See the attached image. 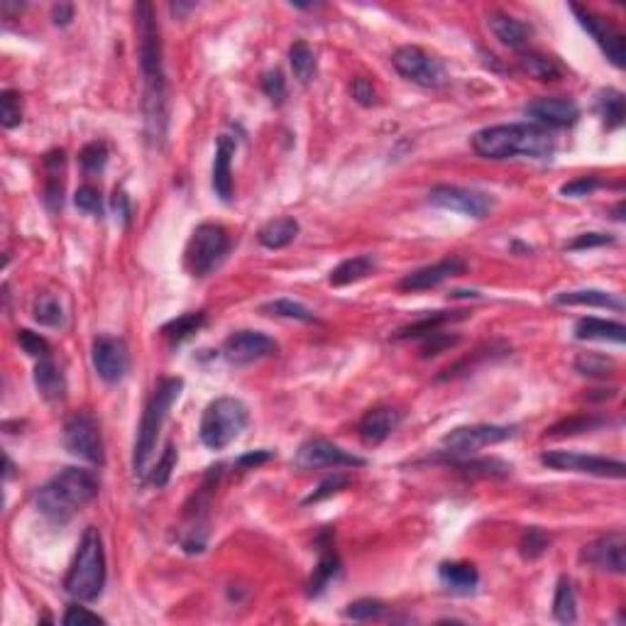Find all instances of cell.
<instances>
[{"mask_svg":"<svg viewBox=\"0 0 626 626\" xmlns=\"http://www.w3.org/2000/svg\"><path fill=\"white\" fill-rule=\"evenodd\" d=\"M113 211H116L117 218L123 220L126 226H127V223H130L133 208H130V198H127V196L123 194V191H116V194H113Z\"/></svg>","mask_w":626,"mask_h":626,"instance_id":"cell-55","label":"cell"},{"mask_svg":"<svg viewBox=\"0 0 626 626\" xmlns=\"http://www.w3.org/2000/svg\"><path fill=\"white\" fill-rule=\"evenodd\" d=\"M540 462L550 470L560 472H580V475H595V478H624V462L602 458V455L570 453V450H548L540 455Z\"/></svg>","mask_w":626,"mask_h":626,"instance_id":"cell-11","label":"cell"},{"mask_svg":"<svg viewBox=\"0 0 626 626\" xmlns=\"http://www.w3.org/2000/svg\"><path fill=\"white\" fill-rule=\"evenodd\" d=\"M350 94H352V98L360 103V106H365V108L377 106V91H375V86L369 84L368 78H362V76L352 78Z\"/></svg>","mask_w":626,"mask_h":626,"instance_id":"cell-52","label":"cell"},{"mask_svg":"<svg viewBox=\"0 0 626 626\" xmlns=\"http://www.w3.org/2000/svg\"><path fill=\"white\" fill-rule=\"evenodd\" d=\"M399 421H401V414L397 411V409L377 407V409H369L368 414L362 416L358 430H360V436L365 443L377 446V443H382V440L389 436L391 430L399 426Z\"/></svg>","mask_w":626,"mask_h":626,"instance_id":"cell-23","label":"cell"},{"mask_svg":"<svg viewBox=\"0 0 626 626\" xmlns=\"http://www.w3.org/2000/svg\"><path fill=\"white\" fill-rule=\"evenodd\" d=\"M297 468L301 470H318V468H365L368 460L358 458V455L348 453L336 443L326 439H308L301 443L297 450Z\"/></svg>","mask_w":626,"mask_h":626,"instance_id":"cell-13","label":"cell"},{"mask_svg":"<svg viewBox=\"0 0 626 626\" xmlns=\"http://www.w3.org/2000/svg\"><path fill=\"white\" fill-rule=\"evenodd\" d=\"M267 316H279V318H291V321H301V323H316V313L311 308H306L304 304L298 301H291V298H277V301H269L259 308Z\"/></svg>","mask_w":626,"mask_h":626,"instance_id":"cell-38","label":"cell"},{"mask_svg":"<svg viewBox=\"0 0 626 626\" xmlns=\"http://www.w3.org/2000/svg\"><path fill=\"white\" fill-rule=\"evenodd\" d=\"M391 66L407 81L423 88H440L450 81L446 64L421 47H399L391 55Z\"/></svg>","mask_w":626,"mask_h":626,"instance_id":"cell-8","label":"cell"},{"mask_svg":"<svg viewBox=\"0 0 626 626\" xmlns=\"http://www.w3.org/2000/svg\"><path fill=\"white\" fill-rule=\"evenodd\" d=\"M233 155L235 142L227 135L218 137L216 159H213V191L226 204L233 201Z\"/></svg>","mask_w":626,"mask_h":626,"instance_id":"cell-20","label":"cell"},{"mask_svg":"<svg viewBox=\"0 0 626 626\" xmlns=\"http://www.w3.org/2000/svg\"><path fill=\"white\" fill-rule=\"evenodd\" d=\"M0 123L8 130L23 123V101H20V94H15V91H3L0 94Z\"/></svg>","mask_w":626,"mask_h":626,"instance_id":"cell-42","label":"cell"},{"mask_svg":"<svg viewBox=\"0 0 626 626\" xmlns=\"http://www.w3.org/2000/svg\"><path fill=\"white\" fill-rule=\"evenodd\" d=\"M91 360H94L98 377L108 384L123 382L130 372V350H127L126 340H120V338H96Z\"/></svg>","mask_w":626,"mask_h":626,"instance_id":"cell-14","label":"cell"},{"mask_svg":"<svg viewBox=\"0 0 626 626\" xmlns=\"http://www.w3.org/2000/svg\"><path fill=\"white\" fill-rule=\"evenodd\" d=\"M377 269V259L372 255H358V257H350L340 262V265L330 272L328 282L330 287H348V284L362 282L368 279L369 274Z\"/></svg>","mask_w":626,"mask_h":626,"instance_id":"cell-28","label":"cell"},{"mask_svg":"<svg viewBox=\"0 0 626 626\" xmlns=\"http://www.w3.org/2000/svg\"><path fill=\"white\" fill-rule=\"evenodd\" d=\"M74 204L81 213H88V216H101V191L91 184H84L78 187L76 196H74Z\"/></svg>","mask_w":626,"mask_h":626,"instance_id":"cell-47","label":"cell"},{"mask_svg":"<svg viewBox=\"0 0 626 626\" xmlns=\"http://www.w3.org/2000/svg\"><path fill=\"white\" fill-rule=\"evenodd\" d=\"M106 587V550H103L101 531L96 526H88L81 540H78L76 556L71 563L64 590L76 602H94Z\"/></svg>","mask_w":626,"mask_h":626,"instance_id":"cell-4","label":"cell"},{"mask_svg":"<svg viewBox=\"0 0 626 626\" xmlns=\"http://www.w3.org/2000/svg\"><path fill=\"white\" fill-rule=\"evenodd\" d=\"M558 306H595V308H614V311H624V301L614 294L600 289H578L563 291L556 297Z\"/></svg>","mask_w":626,"mask_h":626,"instance_id":"cell-32","label":"cell"},{"mask_svg":"<svg viewBox=\"0 0 626 626\" xmlns=\"http://www.w3.org/2000/svg\"><path fill=\"white\" fill-rule=\"evenodd\" d=\"M614 237L604 233H582L575 240L568 243V250H590V247H602V245H611Z\"/></svg>","mask_w":626,"mask_h":626,"instance_id":"cell-53","label":"cell"},{"mask_svg":"<svg viewBox=\"0 0 626 626\" xmlns=\"http://www.w3.org/2000/svg\"><path fill=\"white\" fill-rule=\"evenodd\" d=\"M597 113L602 116L607 130H617L624 126L626 117V101L624 94L617 88H604L597 94Z\"/></svg>","mask_w":626,"mask_h":626,"instance_id":"cell-33","label":"cell"},{"mask_svg":"<svg viewBox=\"0 0 626 626\" xmlns=\"http://www.w3.org/2000/svg\"><path fill=\"white\" fill-rule=\"evenodd\" d=\"M465 316H468V311H436V313H430V316H423V318H419V321L409 323V326H404V328H399L394 338H397V340H407V338H426V336H430V333H439L440 326L460 321V318H465Z\"/></svg>","mask_w":626,"mask_h":626,"instance_id":"cell-31","label":"cell"},{"mask_svg":"<svg viewBox=\"0 0 626 626\" xmlns=\"http://www.w3.org/2000/svg\"><path fill=\"white\" fill-rule=\"evenodd\" d=\"M350 485V480L345 478V475H333V478L323 480L321 485H318V490H313L308 497L304 500V504H313V501H321L326 500V497H333V494H338L340 490H345V487Z\"/></svg>","mask_w":626,"mask_h":626,"instance_id":"cell-50","label":"cell"},{"mask_svg":"<svg viewBox=\"0 0 626 626\" xmlns=\"http://www.w3.org/2000/svg\"><path fill=\"white\" fill-rule=\"evenodd\" d=\"M318 546H321V558H318V565L313 568V575L308 580V597L323 595V590L338 578L340 572V558L333 550V543H330V531H323L318 536Z\"/></svg>","mask_w":626,"mask_h":626,"instance_id":"cell-21","label":"cell"},{"mask_svg":"<svg viewBox=\"0 0 626 626\" xmlns=\"http://www.w3.org/2000/svg\"><path fill=\"white\" fill-rule=\"evenodd\" d=\"M575 338L621 345L626 340V326L617 321H604V318H580L575 323Z\"/></svg>","mask_w":626,"mask_h":626,"instance_id":"cell-27","label":"cell"},{"mask_svg":"<svg viewBox=\"0 0 626 626\" xmlns=\"http://www.w3.org/2000/svg\"><path fill=\"white\" fill-rule=\"evenodd\" d=\"M472 149L492 162L514 159V156L550 159L556 152V142L546 127L533 126V123H509V126L478 130L472 135Z\"/></svg>","mask_w":626,"mask_h":626,"instance_id":"cell-2","label":"cell"},{"mask_svg":"<svg viewBox=\"0 0 626 626\" xmlns=\"http://www.w3.org/2000/svg\"><path fill=\"white\" fill-rule=\"evenodd\" d=\"M62 624L64 626H96V624H106V619L94 614V611H88L86 607H81V604H71V607H66V611H64Z\"/></svg>","mask_w":626,"mask_h":626,"instance_id":"cell-49","label":"cell"},{"mask_svg":"<svg viewBox=\"0 0 626 626\" xmlns=\"http://www.w3.org/2000/svg\"><path fill=\"white\" fill-rule=\"evenodd\" d=\"M487 27L492 30V35L500 39L501 45H507L511 49H524L531 39V27L526 23H521L519 17L507 15V13H500L494 10L487 15Z\"/></svg>","mask_w":626,"mask_h":626,"instance_id":"cell-22","label":"cell"},{"mask_svg":"<svg viewBox=\"0 0 626 626\" xmlns=\"http://www.w3.org/2000/svg\"><path fill=\"white\" fill-rule=\"evenodd\" d=\"M98 494V482L94 472L81 468H64L59 475L37 490V509L42 517L55 524L69 521L76 511L88 507Z\"/></svg>","mask_w":626,"mask_h":626,"instance_id":"cell-3","label":"cell"},{"mask_svg":"<svg viewBox=\"0 0 626 626\" xmlns=\"http://www.w3.org/2000/svg\"><path fill=\"white\" fill-rule=\"evenodd\" d=\"M78 162L84 167L86 174H98L106 169V162H108V147L103 142H88L86 147L81 149L78 155Z\"/></svg>","mask_w":626,"mask_h":626,"instance_id":"cell-43","label":"cell"},{"mask_svg":"<svg viewBox=\"0 0 626 626\" xmlns=\"http://www.w3.org/2000/svg\"><path fill=\"white\" fill-rule=\"evenodd\" d=\"M52 20H55V25L66 27V25L74 20V5H69V3H59V5H55V8H52Z\"/></svg>","mask_w":626,"mask_h":626,"instance_id":"cell-56","label":"cell"},{"mask_svg":"<svg viewBox=\"0 0 626 626\" xmlns=\"http://www.w3.org/2000/svg\"><path fill=\"white\" fill-rule=\"evenodd\" d=\"M35 384H37L39 394L47 401L56 404L66 397V377H64L62 368L56 365L52 358H42L37 360L35 368Z\"/></svg>","mask_w":626,"mask_h":626,"instance_id":"cell-24","label":"cell"},{"mask_svg":"<svg viewBox=\"0 0 626 626\" xmlns=\"http://www.w3.org/2000/svg\"><path fill=\"white\" fill-rule=\"evenodd\" d=\"M602 187V181L595 179V177H580V179H572L568 184L560 187V194L570 196V198H580V196H590L592 191Z\"/></svg>","mask_w":626,"mask_h":626,"instance_id":"cell-51","label":"cell"},{"mask_svg":"<svg viewBox=\"0 0 626 626\" xmlns=\"http://www.w3.org/2000/svg\"><path fill=\"white\" fill-rule=\"evenodd\" d=\"M181 389H184V379L179 377H167L156 384V389L152 391L147 407L142 411L140 429H137V440H135L133 450V470L135 475H145L147 472L149 455L156 446V436L165 426L169 409L174 407V401L179 399Z\"/></svg>","mask_w":626,"mask_h":626,"instance_id":"cell-5","label":"cell"},{"mask_svg":"<svg viewBox=\"0 0 626 626\" xmlns=\"http://www.w3.org/2000/svg\"><path fill=\"white\" fill-rule=\"evenodd\" d=\"M250 421V411L237 397H218L206 407L201 416V443L211 450H223L233 443Z\"/></svg>","mask_w":626,"mask_h":626,"instance_id":"cell-6","label":"cell"},{"mask_svg":"<svg viewBox=\"0 0 626 626\" xmlns=\"http://www.w3.org/2000/svg\"><path fill=\"white\" fill-rule=\"evenodd\" d=\"M517 66L524 76L533 78V81H543V84L558 81V78L563 76L560 66L550 56L539 55V52H519Z\"/></svg>","mask_w":626,"mask_h":626,"instance_id":"cell-30","label":"cell"},{"mask_svg":"<svg viewBox=\"0 0 626 626\" xmlns=\"http://www.w3.org/2000/svg\"><path fill=\"white\" fill-rule=\"evenodd\" d=\"M514 426H494V423H472V426H458L443 436V448L450 455H472L487 446H497L504 440L514 439Z\"/></svg>","mask_w":626,"mask_h":626,"instance_id":"cell-10","label":"cell"},{"mask_svg":"<svg viewBox=\"0 0 626 626\" xmlns=\"http://www.w3.org/2000/svg\"><path fill=\"white\" fill-rule=\"evenodd\" d=\"M32 316L39 326H47V328H62L64 318H66L62 301L55 294H39L32 304Z\"/></svg>","mask_w":626,"mask_h":626,"instance_id":"cell-36","label":"cell"},{"mask_svg":"<svg viewBox=\"0 0 626 626\" xmlns=\"http://www.w3.org/2000/svg\"><path fill=\"white\" fill-rule=\"evenodd\" d=\"M277 352V343L259 330H235L223 343V355L233 365H250Z\"/></svg>","mask_w":626,"mask_h":626,"instance_id":"cell-17","label":"cell"},{"mask_svg":"<svg viewBox=\"0 0 626 626\" xmlns=\"http://www.w3.org/2000/svg\"><path fill=\"white\" fill-rule=\"evenodd\" d=\"M604 423L607 421L600 419V416H572V419L556 423L546 436H572V433H582V430H595L600 426H604Z\"/></svg>","mask_w":626,"mask_h":626,"instance_id":"cell-41","label":"cell"},{"mask_svg":"<svg viewBox=\"0 0 626 626\" xmlns=\"http://www.w3.org/2000/svg\"><path fill=\"white\" fill-rule=\"evenodd\" d=\"M45 172H47V181H45V204L52 213H56L64 204V152L55 149L45 156Z\"/></svg>","mask_w":626,"mask_h":626,"instance_id":"cell-26","label":"cell"},{"mask_svg":"<svg viewBox=\"0 0 626 626\" xmlns=\"http://www.w3.org/2000/svg\"><path fill=\"white\" fill-rule=\"evenodd\" d=\"M626 539L621 531L604 533L600 539L590 540L582 550H580V560L590 568L602 572H614L621 575L626 570Z\"/></svg>","mask_w":626,"mask_h":626,"instance_id":"cell-15","label":"cell"},{"mask_svg":"<svg viewBox=\"0 0 626 626\" xmlns=\"http://www.w3.org/2000/svg\"><path fill=\"white\" fill-rule=\"evenodd\" d=\"M553 617L560 624H575L578 621V600H575V590L568 578L558 580L556 597H553Z\"/></svg>","mask_w":626,"mask_h":626,"instance_id":"cell-35","label":"cell"},{"mask_svg":"<svg viewBox=\"0 0 626 626\" xmlns=\"http://www.w3.org/2000/svg\"><path fill=\"white\" fill-rule=\"evenodd\" d=\"M439 578L455 595H472L480 585V572L472 563H440Z\"/></svg>","mask_w":626,"mask_h":626,"instance_id":"cell-25","label":"cell"},{"mask_svg":"<svg viewBox=\"0 0 626 626\" xmlns=\"http://www.w3.org/2000/svg\"><path fill=\"white\" fill-rule=\"evenodd\" d=\"M262 91H265L267 98L272 103H277V106L284 103V98H287V78H284L282 71H267L265 76H262Z\"/></svg>","mask_w":626,"mask_h":626,"instance_id":"cell-48","label":"cell"},{"mask_svg":"<svg viewBox=\"0 0 626 626\" xmlns=\"http://www.w3.org/2000/svg\"><path fill=\"white\" fill-rule=\"evenodd\" d=\"M177 446L174 443H167L165 453H162V458L156 460V468L152 470V475H149V480H152V485L156 487H165L167 482H169V478H172V470L177 468Z\"/></svg>","mask_w":626,"mask_h":626,"instance_id":"cell-46","label":"cell"},{"mask_svg":"<svg viewBox=\"0 0 626 626\" xmlns=\"http://www.w3.org/2000/svg\"><path fill=\"white\" fill-rule=\"evenodd\" d=\"M227 250H230V237H227L226 227L216 226V223H201L188 237L184 265L191 277L204 279L226 259Z\"/></svg>","mask_w":626,"mask_h":626,"instance_id":"cell-7","label":"cell"},{"mask_svg":"<svg viewBox=\"0 0 626 626\" xmlns=\"http://www.w3.org/2000/svg\"><path fill=\"white\" fill-rule=\"evenodd\" d=\"M135 32H137V56H140L142 78H145V127L155 145H162L169 126V98H167V74L162 37L156 25L152 3H135Z\"/></svg>","mask_w":626,"mask_h":626,"instance_id":"cell-1","label":"cell"},{"mask_svg":"<svg viewBox=\"0 0 626 626\" xmlns=\"http://www.w3.org/2000/svg\"><path fill=\"white\" fill-rule=\"evenodd\" d=\"M64 446L71 455H76L91 465L106 462L101 429H98V421L91 411H74L64 421Z\"/></svg>","mask_w":626,"mask_h":626,"instance_id":"cell-9","label":"cell"},{"mask_svg":"<svg viewBox=\"0 0 626 626\" xmlns=\"http://www.w3.org/2000/svg\"><path fill=\"white\" fill-rule=\"evenodd\" d=\"M204 323H206L204 311H191V313L179 316V318H174V321H169L167 326H162L159 333H162L167 340H172V343H184L187 338H191L194 333H198V330L204 328Z\"/></svg>","mask_w":626,"mask_h":626,"instance_id":"cell-34","label":"cell"},{"mask_svg":"<svg viewBox=\"0 0 626 626\" xmlns=\"http://www.w3.org/2000/svg\"><path fill=\"white\" fill-rule=\"evenodd\" d=\"M289 64L294 76L301 81V84H311L316 78V55L313 49L306 45V42H294L289 47Z\"/></svg>","mask_w":626,"mask_h":626,"instance_id":"cell-37","label":"cell"},{"mask_svg":"<svg viewBox=\"0 0 626 626\" xmlns=\"http://www.w3.org/2000/svg\"><path fill=\"white\" fill-rule=\"evenodd\" d=\"M526 113L539 120L540 127H570L580 120V108L572 98H536L526 106Z\"/></svg>","mask_w":626,"mask_h":626,"instance_id":"cell-19","label":"cell"},{"mask_svg":"<svg viewBox=\"0 0 626 626\" xmlns=\"http://www.w3.org/2000/svg\"><path fill=\"white\" fill-rule=\"evenodd\" d=\"M614 368H617L614 360L604 358V355H597V352H582V355H578V360H575V369H578L580 375L597 377V379L610 377L614 372Z\"/></svg>","mask_w":626,"mask_h":626,"instance_id":"cell-39","label":"cell"},{"mask_svg":"<svg viewBox=\"0 0 626 626\" xmlns=\"http://www.w3.org/2000/svg\"><path fill=\"white\" fill-rule=\"evenodd\" d=\"M389 611V607L382 600H372V597H362L348 604L345 617L355 619V621H372V619H382Z\"/></svg>","mask_w":626,"mask_h":626,"instance_id":"cell-40","label":"cell"},{"mask_svg":"<svg viewBox=\"0 0 626 626\" xmlns=\"http://www.w3.org/2000/svg\"><path fill=\"white\" fill-rule=\"evenodd\" d=\"M298 235V223L289 216H282V218L269 220L262 230H259L257 240L262 247L267 250H282L287 245H291L297 240Z\"/></svg>","mask_w":626,"mask_h":626,"instance_id":"cell-29","label":"cell"},{"mask_svg":"<svg viewBox=\"0 0 626 626\" xmlns=\"http://www.w3.org/2000/svg\"><path fill=\"white\" fill-rule=\"evenodd\" d=\"M274 458L272 450H255V453H245L237 458V468L240 470H250V468H257V465H265V462H269Z\"/></svg>","mask_w":626,"mask_h":626,"instance_id":"cell-54","label":"cell"},{"mask_svg":"<svg viewBox=\"0 0 626 626\" xmlns=\"http://www.w3.org/2000/svg\"><path fill=\"white\" fill-rule=\"evenodd\" d=\"M572 13L578 17V23L590 32V37L595 39L600 49L604 52V56L610 59L617 69H624L626 64V45H624V35L610 25L604 17L595 15L592 10L580 8V5H572Z\"/></svg>","mask_w":626,"mask_h":626,"instance_id":"cell-16","label":"cell"},{"mask_svg":"<svg viewBox=\"0 0 626 626\" xmlns=\"http://www.w3.org/2000/svg\"><path fill=\"white\" fill-rule=\"evenodd\" d=\"M17 345H20L30 358H35V360L52 358V345L47 343V338H42L39 333H32V330L27 328L17 330Z\"/></svg>","mask_w":626,"mask_h":626,"instance_id":"cell-44","label":"cell"},{"mask_svg":"<svg viewBox=\"0 0 626 626\" xmlns=\"http://www.w3.org/2000/svg\"><path fill=\"white\" fill-rule=\"evenodd\" d=\"M548 546H550V536H548L543 529H539V526H531V529L524 533V539H521V556L533 560V558L543 556L548 550Z\"/></svg>","mask_w":626,"mask_h":626,"instance_id":"cell-45","label":"cell"},{"mask_svg":"<svg viewBox=\"0 0 626 626\" xmlns=\"http://www.w3.org/2000/svg\"><path fill=\"white\" fill-rule=\"evenodd\" d=\"M468 269V265H465V259L462 257H446L440 259V262H436V265H429V267H421V269H414V272H409L404 279L399 282V289L401 291H426V289H433V287H439V284H443L446 279H450V277H458V274H462Z\"/></svg>","mask_w":626,"mask_h":626,"instance_id":"cell-18","label":"cell"},{"mask_svg":"<svg viewBox=\"0 0 626 626\" xmlns=\"http://www.w3.org/2000/svg\"><path fill=\"white\" fill-rule=\"evenodd\" d=\"M429 201L446 211L462 213L470 218H487L494 208L492 196L475 191V188L450 187V184H439L429 191Z\"/></svg>","mask_w":626,"mask_h":626,"instance_id":"cell-12","label":"cell"}]
</instances>
